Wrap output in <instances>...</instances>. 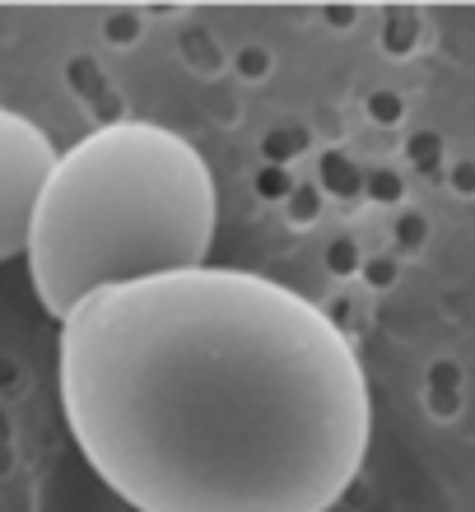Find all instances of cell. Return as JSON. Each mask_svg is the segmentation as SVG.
Segmentation results:
<instances>
[{
	"instance_id": "3957f363",
	"label": "cell",
	"mask_w": 475,
	"mask_h": 512,
	"mask_svg": "<svg viewBox=\"0 0 475 512\" xmlns=\"http://www.w3.org/2000/svg\"><path fill=\"white\" fill-rule=\"evenodd\" d=\"M56 163L52 135L24 112L0 108V261L24 256L33 205Z\"/></svg>"
},
{
	"instance_id": "6da1fadb",
	"label": "cell",
	"mask_w": 475,
	"mask_h": 512,
	"mask_svg": "<svg viewBox=\"0 0 475 512\" xmlns=\"http://www.w3.org/2000/svg\"><path fill=\"white\" fill-rule=\"evenodd\" d=\"M56 391L89 471L136 512H331L373 443L354 340L229 266L89 294L61 317Z\"/></svg>"
},
{
	"instance_id": "7a4b0ae2",
	"label": "cell",
	"mask_w": 475,
	"mask_h": 512,
	"mask_svg": "<svg viewBox=\"0 0 475 512\" xmlns=\"http://www.w3.org/2000/svg\"><path fill=\"white\" fill-rule=\"evenodd\" d=\"M219 191L187 135L108 122L56 149L28 224V280L56 322L98 289L210 266Z\"/></svg>"
}]
</instances>
